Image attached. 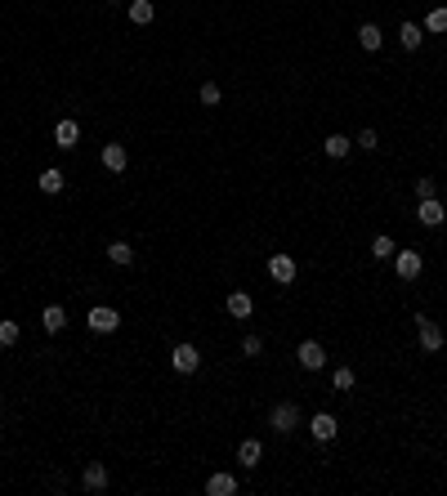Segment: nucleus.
<instances>
[{"label": "nucleus", "mask_w": 447, "mask_h": 496, "mask_svg": "<svg viewBox=\"0 0 447 496\" xmlns=\"http://www.w3.org/2000/svg\"><path fill=\"white\" fill-rule=\"evenodd\" d=\"M170 367L179 376H192L197 367H202V353H197V344H175L170 349Z\"/></svg>", "instance_id": "1"}, {"label": "nucleus", "mask_w": 447, "mask_h": 496, "mask_svg": "<svg viewBox=\"0 0 447 496\" xmlns=\"http://www.w3.org/2000/svg\"><path fill=\"white\" fill-rule=\"evenodd\" d=\"M295 425H300V407H295V403H277L269 411V429H277V434H291Z\"/></svg>", "instance_id": "2"}, {"label": "nucleus", "mask_w": 447, "mask_h": 496, "mask_svg": "<svg viewBox=\"0 0 447 496\" xmlns=\"http://www.w3.org/2000/svg\"><path fill=\"white\" fill-rule=\"evenodd\" d=\"M394 269H399L403 282H416L421 269H425V259H421V251H394Z\"/></svg>", "instance_id": "3"}, {"label": "nucleus", "mask_w": 447, "mask_h": 496, "mask_svg": "<svg viewBox=\"0 0 447 496\" xmlns=\"http://www.w3.org/2000/svg\"><path fill=\"white\" fill-rule=\"evenodd\" d=\"M90 331H98V336H112V331L121 326V318H117V309H108V304H98V309H90Z\"/></svg>", "instance_id": "4"}, {"label": "nucleus", "mask_w": 447, "mask_h": 496, "mask_svg": "<svg viewBox=\"0 0 447 496\" xmlns=\"http://www.w3.org/2000/svg\"><path fill=\"white\" fill-rule=\"evenodd\" d=\"M295 358H300V367H304V371H322V367H327V349H322L318 340H304Z\"/></svg>", "instance_id": "5"}, {"label": "nucleus", "mask_w": 447, "mask_h": 496, "mask_svg": "<svg viewBox=\"0 0 447 496\" xmlns=\"http://www.w3.org/2000/svg\"><path fill=\"white\" fill-rule=\"evenodd\" d=\"M416 331H421V349H425V353H438V349H443V326H438V322L416 318Z\"/></svg>", "instance_id": "6"}, {"label": "nucleus", "mask_w": 447, "mask_h": 496, "mask_svg": "<svg viewBox=\"0 0 447 496\" xmlns=\"http://www.w3.org/2000/svg\"><path fill=\"white\" fill-rule=\"evenodd\" d=\"M309 434L318 438V443H331V438L340 434V425H336V416H331V411H318V416L309 420Z\"/></svg>", "instance_id": "7"}, {"label": "nucleus", "mask_w": 447, "mask_h": 496, "mask_svg": "<svg viewBox=\"0 0 447 496\" xmlns=\"http://www.w3.org/2000/svg\"><path fill=\"white\" fill-rule=\"evenodd\" d=\"M81 487L86 492H108V465H86L81 470Z\"/></svg>", "instance_id": "8"}, {"label": "nucleus", "mask_w": 447, "mask_h": 496, "mask_svg": "<svg viewBox=\"0 0 447 496\" xmlns=\"http://www.w3.org/2000/svg\"><path fill=\"white\" fill-rule=\"evenodd\" d=\"M269 273H273V282H282V286L295 282V259L291 255H273L269 259Z\"/></svg>", "instance_id": "9"}, {"label": "nucleus", "mask_w": 447, "mask_h": 496, "mask_svg": "<svg viewBox=\"0 0 447 496\" xmlns=\"http://www.w3.org/2000/svg\"><path fill=\"white\" fill-rule=\"evenodd\" d=\"M416 219H421L425 228H438V224H443V202H438V197H425L421 210H416Z\"/></svg>", "instance_id": "10"}, {"label": "nucleus", "mask_w": 447, "mask_h": 496, "mask_svg": "<svg viewBox=\"0 0 447 496\" xmlns=\"http://www.w3.org/2000/svg\"><path fill=\"white\" fill-rule=\"evenodd\" d=\"M41 326L49 331V336H58V331L68 326V309H63V304H49V309L41 313Z\"/></svg>", "instance_id": "11"}, {"label": "nucleus", "mask_w": 447, "mask_h": 496, "mask_svg": "<svg viewBox=\"0 0 447 496\" xmlns=\"http://www.w3.org/2000/svg\"><path fill=\"white\" fill-rule=\"evenodd\" d=\"M98 157H103V165H108L112 175H121V170H125V161H130L121 143H103V153H98Z\"/></svg>", "instance_id": "12"}, {"label": "nucleus", "mask_w": 447, "mask_h": 496, "mask_svg": "<svg viewBox=\"0 0 447 496\" xmlns=\"http://www.w3.org/2000/svg\"><path fill=\"white\" fill-rule=\"evenodd\" d=\"M224 309H228V318H251V295H246V291H233V295H228V300H224Z\"/></svg>", "instance_id": "13"}, {"label": "nucleus", "mask_w": 447, "mask_h": 496, "mask_svg": "<svg viewBox=\"0 0 447 496\" xmlns=\"http://www.w3.org/2000/svg\"><path fill=\"white\" fill-rule=\"evenodd\" d=\"M76 139H81V125L76 121H58L54 125V148H76Z\"/></svg>", "instance_id": "14"}, {"label": "nucleus", "mask_w": 447, "mask_h": 496, "mask_svg": "<svg viewBox=\"0 0 447 496\" xmlns=\"http://www.w3.org/2000/svg\"><path fill=\"white\" fill-rule=\"evenodd\" d=\"M206 492H210V496H233V492H237V478H233V474H210V478H206Z\"/></svg>", "instance_id": "15"}, {"label": "nucleus", "mask_w": 447, "mask_h": 496, "mask_svg": "<svg viewBox=\"0 0 447 496\" xmlns=\"http://www.w3.org/2000/svg\"><path fill=\"white\" fill-rule=\"evenodd\" d=\"M260 456H264V448H260V438H246L242 448H237V460L246 470H260Z\"/></svg>", "instance_id": "16"}, {"label": "nucleus", "mask_w": 447, "mask_h": 496, "mask_svg": "<svg viewBox=\"0 0 447 496\" xmlns=\"http://www.w3.org/2000/svg\"><path fill=\"white\" fill-rule=\"evenodd\" d=\"M349 148H354V139H344V135H327L322 153H327L331 161H340V157H349Z\"/></svg>", "instance_id": "17"}, {"label": "nucleus", "mask_w": 447, "mask_h": 496, "mask_svg": "<svg viewBox=\"0 0 447 496\" xmlns=\"http://www.w3.org/2000/svg\"><path fill=\"white\" fill-rule=\"evenodd\" d=\"M153 0H130V23H135V27H148V23H153Z\"/></svg>", "instance_id": "18"}, {"label": "nucleus", "mask_w": 447, "mask_h": 496, "mask_svg": "<svg viewBox=\"0 0 447 496\" xmlns=\"http://www.w3.org/2000/svg\"><path fill=\"white\" fill-rule=\"evenodd\" d=\"M36 184H41V192L54 197V192H63V184H68V179H63V170H54V165H49V170H41Z\"/></svg>", "instance_id": "19"}, {"label": "nucleus", "mask_w": 447, "mask_h": 496, "mask_svg": "<svg viewBox=\"0 0 447 496\" xmlns=\"http://www.w3.org/2000/svg\"><path fill=\"white\" fill-rule=\"evenodd\" d=\"M380 41H385V36H380L376 23H362V27H358V45H362V49H380Z\"/></svg>", "instance_id": "20"}, {"label": "nucleus", "mask_w": 447, "mask_h": 496, "mask_svg": "<svg viewBox=\"0 0 447 496\" xmlns=\"http://www.w3.org/2000/svg\"><path fill=\"white\" fill-rule=\"evenodd\" d=\"M399 41H403V49H421V41H425V27H416V23H403Z\"/></svg>", "instance_id": "21"}, {"label": "nucleus", "mask_w": 447, "mask_h": 496, "mask_svg": "<svg viewBox=\"0 0 447 496\" xmlns=\"http://www.w3.org/2000/svg\"><path fill=\"white\" fill-rule=\"evenodd\" d=\"M421 27H425V31H434V36H438V31H447V5H438V9H429Z\"/></svg>", "instance_id": "22"}, {"label": "nucleus", "mask_w": 447, "mask_h": 496, "mask_svg": "<svg viewBox=\"0 0 447 496\" xmlns=\"http://www.w3.org/2000/svg\"><path fill=\"white\" fill-rule=\"evenodd\" d=\"M394 251H399V246H394L389 233H380V237L371 242V255H376V259H394Z\"/></svg>", "instance_id": "23"}, {"label": "nucleus", "mask_w": 447, "mask_h": 496, "mask_svg": "<svg viewBox=\"0 0 447 496\" xmlns=\"http://www.w3.org/2000/svg\"><path fill=\"white\" fill-rule=\"evenodd\" d=\"M331 385H336L340 393H349L354 389V371L349 367H336V371H331Z\"/></svg>", "instance_id": "24"}, {"label": "nucleus", "mask_w": 447, "mask_h": 496, "mask_svg": "<svg viewBox=\"0 0 447 496\" xmlns=\"http://www.w3.org/2000/svg\"><path fill=\"white\" fill-rule=\"evenodd\" d=\"M108 259H112V264H130V259H135V251H130L125 242H112V246H108Z\"/></svg>", "instance_id": "25"}, {"label": "nucleus", "mask_w": 447, "mask_h": 496, "mask_svg": "<svg viewBox=\"0 0 447 496\" xmlns=\"http://www.w3.org/2000/svg\"><path fill=\"white\" fill-rule=\"evenodd\" d=\"M14 340H19V322H0V349H9Z\"/></svg>", "instance_id": "26"}, {"label": "nucleus", "mask_w": 447, "mask_h": 496, "mask_svg": "<svg viewBox=\"0 0 447 496\" xmlns=\"http://www.w3.org/2000/svg\"><path fill=\"white\" fill-rule=\"evenodd\" d=\"M220 98H224V94H220V86H210V81H206V86H202V103H206V108H215Z\"/></svg>", "instance_id": "27"}, {"label": "nucleus", "mask_w": 447, "mask_h": 496, "mask_svg": "<svg viewBox=\"0 0 447 496\" xmlns=\"http://www.w3.org/2000/svg\"><path fill=\"white\" fill-rule=\"evenodd\" d=\"M354 143H358V148H367V153H371V148H376V143H380V139H376V130H371V125H367V130H362V135H358V139H354Z\"/></svg>", "instance_id": "28"}, {"label": "nucleus", "mask_w": 447, "mask_h": 496, "mask_svg": "<svg viewBox=\"0 0 447 496\" xmlns=\"http://www.w3.org/2000/svg\"><path fill=\"white\" fill-rule=\"evenodd\" d=\"M260 349H264V344H260V336H246V340H242V353H246V358H255Z\"/></svg>", "instance_id": "29"}, {"label": "nucleus", "mask_w": 447, "mask_h": 496, "mask_svg": "<svg viewBox=\"0 0 447 496\" xmlns=\"http://www.w3.org/2000/svg\"><path fill=\"white\" fill-rule=\"evenodd\" d=\"M438 188H434V179H416V197H421V202H425V197H434Z\"/></svg>", "instance_id": "30"}, {"label": "nucleus", "mask_w": 447, "mask_h": 496, "mask_svg": "<svg viewBox=\"0 0 447 496\" xmlns=\"http://www.w3.org/2000/svg\"><path fill=\"white\" fill-rule=\"evenodd\" d=\"M112 5H117V0H112Z\"/></svg>", "instance_id": "31"}]
</instances>
